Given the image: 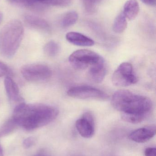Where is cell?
I'll return each mask as SVG.
<instances>
[{
    "mask_svg": "<svg viewBox=\"0 0 156 156\" xmlns=\"http://www.w3.org/2000/svg\"><path fill=\"white\" fill-rule=\"evenodd\" d=\"M66 38L68 42L78 46L90 47L94 44L92 39L78 32H69L66 34Z\"/></svg>",
    "mask_w": 156,
    "mask_h": 156,
    "instance_id": "obj_12",
    "label": "cell"
},
{
    "mask_svg": "<svg viewBox=\"0 0 156 156\" xmlns=\"http://www.w3.org/2000/svg\"><path fill=\"white\" fill-rule=\"evenodd\" d=\"M137 78L133 72L132 66L130 63L124 62L119 66L112 76V82L119 87H126L135 84Z\"/></svg>",
    "mask_w": 156,
    "mask_h": 156,
    "instance_id": "obj_6",
    "label": "cell"
},
{
    "mask_svg": "<svg viewBox=\"0 0 156 156\" xmlns=\"http://www.w3.org/2000/svg\"><path fill=\"white\" fill-rule=\"evenodd\" d=\"M71 0H44V5L65 7L71 3Z\"/></svg>",
    "mask_w": 156,
    "mask_h": 156,
    "instance_id": "obj_20",
    "label": "cell"
},
{
    "mask_svg": "<svg viewBox=\"0 0 156 156\" xmlns=\"http://www.w3.org/2000/svg\"><path fill=\"white\" fill-rule=\"evenodd\" d=\"M3 19V14L2 13L0 12V23L2 22Z\"/></svg>",
    "mask_w": 156,
    "mask_h": 156,
    "instance_id": "obj_27",
    "label": "cell"
},
{
    "mask_svg": "<svg viewBox=\"0 0 156 156\" xmlns=\"http://www.w3.org/2000/svg\"><path fill=\"white\" fill-rule=\"evenodd\" d=\"M111 104L121 113L124 121L132 124L143 122L153 107L152 101L148 97L125 90H119L114 94Z\"/></svg>",
    "mask_w": 156,
    "mask_h": 156,
    "instance_id": "obj_1",
    "label": "cell"
},
{
    "mask_svg": "<svg viewBox=\"0 0 156 156\" xmlns=\"http://www.w3.org/2000/svg\"><path fill=\"white\" fill-rule=\"evenodd\" d=\"M12 74L11 69L3 62L0 61V78L10 76Z\"/></svg>",
    "mask_w": 156,
    "mask_h": 156,
    "instance_id": "obj_21",
    "label": "cell"
},
{
    "mask_svg": "<svg viewBox=\"0 0 156 156\" xmlns=\"http://www.w3.org/2000/svg\"><path fill=\"white\" fill-rule=\"evenodd\" d=\"M78 15L75 11L68 12L63 16L60 21L61 26L64 28L69 27L76 23L78 20Z\"/></svg>",
    "mask_w": 156,
    "mask_h": 156,
    "instance_id": "obj_16",
    "label": "cell"
},
{
    "mask_svg": "<svg viewBox=\"0 0 156 156\" xmlns=\"http://www.w3.org/2000/svg\"><path fill=\"white\" fill-rule=\"evenodd\" d=\"M36 139L34 137L30 136L26 138L23 143V147L25 149H28L34 145L36 143Z\"/></svg>",
    "mask_w": 156,
    "mask_h": 156,
    "instance_id": "obj_22",
    "label": "cell"
},
{
    "mask_svg": "<svg viewBox=\"0 0 156 156\" xmlns=\"http://www.w3.org/2000/svg\"><path fill=\"white\" fill-rule=\"evenodd\" d=\"M155 134V126H147L131 133L129 134V138L136 143H144L153 138Z\"/></svg>",
    "mask_w": 156,
    "mask_h": 156,
    "instance_id": "obj_10",
    "label": "cell"
},
{
    "mask_svg": "<svg viewBox=\"0 0 156 156\" xmlns=\"http://www.w3.org/2000/svg\"><path fill=\"white\" fill-rule=\"evenodd\" d=\"M60 46L58 44L54 41L48 42L44 48V51L47 56L50 57L56 56L58 54Z\"/></svg>",
    "mask_w": 156,
    "mask_h": 156,
    "instance_id": "obj_18",
    "label": "cell"
},
{
    "mask_svg": "<svg viewBox=\"0 0 156 156\" xmlns=\"http://www.w3.org/2000/svg\"><path fill=\"white\" fill-rule=\"evenodd\" d=\"M21 73L25 79L31 82L47 80L52 75V70L48 66L40 64L25 65L21 68Z\"/></svg>",
    "mask_w": 156,
    "mask_h": 156,
    "instance_id": "obj_5",
    "label": "cell"
},
{
    "mask_svg": "<svg viewBox=\"0 0 156 156\" xmlns=\"http://www.w3.org/2000/svg\"><path fill=\"white\" fill-rule=\"evenodd\" d=\"M3 151L2 148L0 144V156H3Z\"/></svg>",
    "mask_w": 156,
    "mask_h": 156,
    "instance_id": "obj_25",
    "label": "cell"
},
{
    "mask_svg": "<svg viewBox=\"0 0 156 156\" xmlns=\"http://www.w3.org/2000/svg\"><path fill=\"white\" fill-rule=\"evenodd\" d=\"M107 72L106 66L103 58L100 61L89 68L88 77L90 81L94 83L101 82Z\"/></svg>",
    "mask_w": 156,
    "mask_h": 156,
    "instance_id": "obj_11",
    "label": "cell"
},
{
    "mask_svg": "<svg viewBox=\"0 0 156 156\" xmlns=\"http://www.w3.org/2000/svg\"><path fill=\"white\" fill-rule=\"evenodd\" d=\"M35 156H47L45 154H43V153H40V154H38L36 155Z\"/></svg>",
    "mask_w": 156,
    "mask_h": 156,
    "instance_id": "obj_26",
    "label": "cell"
},
{
    "mask_svg": "<svg viewBox=\"0 0 156 156\" xmlns=\"http://www.w3.org/2000/svg\"><path fill=\"white\" fill-rule=\"evenodd\" d=\"M67 95L76 99L106 100L109 98L103 91L88 85H80L71 87L67 92Z\"/></svg>",
    "mask_w": 156,
    "mask_h": 156,
    "instance_id": "obj_7",
    "label": "cell"
},
{
    "mask_svg": "<svg viewBox=\"0 0 156 156\" xmlns=\"http://www.w3.org/2000/svg\"><path fill=\"white\" fill-rule=\"evenodd\" d=\"M85 10L89 13L93 12L101 0H82Z\"/></svg>",
    "mask_w": 156,
    "mask_h": 156,
    "instance_id": "obj_19",
    "label": "cell"
},
{
    "mask_svg": "<svg viewBox=\"0 0 156 156\" xmlns=\"http://www.w3.org/2000/svg\"><path fill=\"white\" fill-rule=\"evenodd\" d=\"M77 131L82 137L90 138L94 134V121L92 115L89 112H85L76 122Z\"/></svg>",
    "mask_w": 156,
    "mask_h": 156,
    "instance_id": "obj_8",
    "label": "cell"
},
{
    "mask_svg": "<svg viewBox=\"0 0 156 156\" xmlns=\"http://www.w3.org/2000/svg\"><path fill=\"white\" fill-rule=\"evenodd\" d=\"M25 23L30 27L41 31L49 32L50 26L48 23L43 18L32 15H25L24 16Z\"/></svg>",
    "mask_w": 156,
    "mask_h": 156,
    "instance_id": "obj_13",
    "label": "cell"
},
{
    "mask_svg": "<svg viewBox=\"0 0 156 156\" xmlns=\"http://www.w3.org/2000/svg\"><path fill=\"white\" fill-rule=\"evenodd\" d=\"M127 26V19L122 12L117 16L113 25L114 32L117 34L123 33Z\"/></svg>",
    "mask_w": 156,
    "mask_h": 156,
    "instance_id": "obj_15",
    "label": "cell"
},
{
    "mask_svg": "<svg viewBox=\"0 0 156 156\" xmlns=\"http://www.w3.org/2000/svg\"><path fill=\"white\" fill-rule=\"evenodd\" d=\"M143 3L150 5V6H155L156 4V0H141Z\"/></svg>",
    "mask_w": 156,
    "mask_h": 156,
    "instance_id": "obj_24",
    "label": "cell"
},
{
    "mask_svg": "<svg viewBox=\"0 0 156 156\" xmlns=\"http://www.w3.org/2000/svg\"><path fill=\"white\" fill-rule=\"evenodd\" d=\"M24 30L23 24L16 19L11 20L0 31V53L11 58L15 55L21 44Z\"/></svg>",
    "mask_w": 156,
    "mask_h": 156,
    "instance_id": "obj_3",
    "label": "cell"
},
{
    "mask_svg": "<svg viewBox=\"0 0 156 156\" xmlns=\"http://www.w3.org/2000/svg\"><path fill=\"white\" fill-rule=\"evenodd\" d=\"M58 114V110L52 105L24 102L14 107L12 117L18 126L32 131L50 123Z\"/></svg>",
    "mask_w": 156,
    "mask_h": 156,
    "instance_id": "obj_2",
    "label": "cell"
},
{
    "mask_svg": "<svg viewBox=\"0 0 156 156\" xmlns=\"http://www.w3.org/2000/svg\"><path fill=\"white\" fill-rule=\"evenodd\" d=\"M18 126L13 117L5 121L0 127V137H3L11 134Z\"/></svg>",
    "mask_w": 156,
    "mask_h": 156,
    "instance_id": "obj_17",
    "label": "cell"
},
{
    "mask_svg": "<svg viewBox=\"0 0 156 156\" xmlns=\"http://www.w3.org/2000/svg\"><path fill=\"white\" fill-rule=\"evenodd\" d=\"M145 156H156L155 147H148L146 149L144 152Z\"/></svg>",
    "mask_w": 156,
    "mask_h": 156,
    "instance_id": "obj_23",
    "label": "cell"
},
{
    "mask_svg": "<svg viewBox=\"0 0 156 156\" xmlns=\"http://www.w3.org/2000/svg\"><path fill=\"white\" fill-rule=\"evenodd\" d=\"M102 58L91 50L81 49L72 53L69 57V61L75 69L81 70L90 67Z\"/></svg>",
    "mask_w": 156,
    "mask_h": 156,
    "instance_id": "obj_4",
    "label": "cell"
},
{
    "mask_svg": "<svg viewBox=\"0 0 156 156\" xmlns=\"http://www.w3.org/2000/svg\"><path fill=\"white\" fill-rule=\"evenodd\" d=\"M4 86L7 97L11 103L16 105L24 102L16 83L10 76H6L4 80Z\"/></svg>",
    "mask_w": 156,
    "mask_h": 156,
    "instance_id": "obj_9",
    "label": "cell"
},
{
    "mask_svg": "<svg viewBox=\"0 0 156 156\" xmlns=\"http://www.w3.org/2000/svg\"><path fill=\"white\" fill-rule=\"evenodd\" d=\"M140 11V6L136 0H128L124 5L123 14L126 19L133 20L136 18Z\"/></svg>",
    "mask_w": 156,
    "mask_h": 156,
    "instance_id": "obj_14",
    "label": "cell"
}]
</instances>
